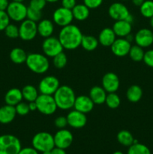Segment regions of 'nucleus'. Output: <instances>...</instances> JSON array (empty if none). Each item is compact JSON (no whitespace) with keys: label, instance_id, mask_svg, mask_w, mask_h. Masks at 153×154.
Here are the masks:
<instances>
[{"label":"nucleus","instance_id":"nucleus-1","mask_svg":"<svg viewBox=\"0 0 153 154\" xmlns=\"http://www.w3.org/2000/svg\"><path fill=\"white\" fill-rule=\"evenodd\" d=\"M82 36L83 35L79 27L74 24H69L62 27L58 38L64 49L72 51L80 46Z\"/></svg>","mask_w":153,"mask_h":154},{"label":"nucleus","instance_id":"nucleus-23","mask_svg":"<svg viewBox=\"0 0 153 154\" xmlns=\"http://www.w3.org/2000/svg\"><path fill=\"white\" fill-rule=\"evenodd\" d=\"M37 26L38 34H39L44 38L52 36L54 32L53 23L50 20H40L38 23L37 24Z\"/></svg>","mask_w":153,"mask_h":154},{"label":"nucleus","instance_id":"nucleus-45","mask_svg":"<svg viewBox=\"0 0 153 154\" xmlns=\"http://www.w3.org/2000/svg\"><path fill=\"white\" fill-rule=\"evenodd\" d=\"M38 153L39 152L37 151L34 147H27L21 149L18 154H39Z\"/></svg>","mask_w":153,"mask_h":154},{"label":"nucleus","instance_id":"nucleus-38","mask_svg":"<svg viewBox=\"0 0 153 154\" xmlns=\"http://www.w3.org/2000/svg\"><path fill=\"white\" fill-rule=\"evenodd\" d=\"M16 114L20 116H26L30 112L28 103L24 102H20L15 106Z\"/></svg>","mask_w":153,"mask_h":154},{"label":"nucleus","instance_id":"nucleus-17","mask_svg":"<svg viewBox=\"0 0 153 154\" xmlns=\"http://www.w3.org/2000/svg\"><path fill=\"white\" fill-rule=\"evenodd\" d=\"M134 42L141 48H148L153 44V32L148 29H141L134 35Z\"/></svg>","mask_w":153,"mask_h":154},{"label":"nucleus","instance_id":"nucleus-34","mask_svg":"<svg viewBox=\"0 0 153 154\" xmlns=\"http://www.w3.org/2000/svg\"><path fill=\"white\" fill-rule=\"evenodd\" d=\"M140 11L142 17L146 18H151L153 16V1L145 0L140 6Z\"/></svg>","mask_w":153,"mask_h":154},{"label":"nucleus","instance_id":"nucleus-54","mask_svg":"<svg viewBox=\"0 0 153 154\" xmlns=\"http://www.w3.org/2000/svg\"><path fill=\"white\" fill-rule=\"evenodd\" d=\"M112 154H124V153L122 151H115Z\"/></svg>","mask_w":153,"mask_h":154},{"label":"nucleus","instance_id":"nucleus-21","mask_svg":"<svg viewBox=\"0 0 153 154\" xmlns=\"http://www.w3.org/2000/svg\"><path fill=\"white\" fill-rule=\"evenodd\" d=\"M112 29L116 35L119 38H125L131 32L132 26L130 23L127 22L124 20H122L116 21Z\"/></svg>","mask_w":153,"mask_h":154},{"label":"nucleus","instance_id":"nucleus-7","mask_svg":"<svg viewBox=\"0 0 153 154\" xmlns=\"http://www.w3.org/2000/svg\"><path fill=\"white\" fill-rule=\"evenodd\" d=\"M27 8L28 7L22 2H11L9 3L6 12L10 20L15 22H22L26 19Z\"/></svg>","mask_w":153,"mask_h":154},{"label":"nucleus","instance_id":"nucleus-46","mask_svg":"<svg viewBox=\"0 0 153 154\" xmlns=\"http://www.w3.org/2000/svg\"><path fill=\"white\" fill-rule=\"evenodd\" d=\"M8 0H0V11H6L9 5Z\"/></svg>","mask_w":153,"mask_h":154},{"label":"nucleus","instance_id":"nucleus-44","mask_svg":"<svg viewBox=\"0 0 153 154\" xmlns=\"http://www.w3.org/2000/svg\"><path fill=\"white\" fill-rule=\"evenodd\" d=\"M76 5V0H62V6L70 10H72Z\"/></svg>","mask_w":153,"mask_h":154},{"label":"nucleus","instance_id":"nucleus-53","mask_svg":"<svg viewBox=\"0 0 153 154\" xmlns=\"http://www.w3.org/2000/svg\"><path fill=\"white\" fill-rule=\"evenodd\" d=\"M149 19H150V21H149V22H150V26H151L153 28V16L151 18H149Z\"/></svg>","mask_w":153,"mask_h":154},{"label":"nucleus","instance_id":"nucleus-30","mask_svg":"<svg viewBox=\"0 0 153 154\" xmlns=\"http://www.w3.org/2000/svg\"><path fill=\"white\" fill-rule=\"evenodd\" d=\"M117 141L124 147H130V145L134 144V138L133 135L130 133L129 131L128 130H123L119 131L117 134Z\"/></svg>","mask_w":153,"mask_h":154},{"label":"nucleus","instance_id":"nucleus-18","mask_svg":"<svg viewBox=\"0 0 153 154\" xmlns=\"http://www.w3.org/2000/svg\"><path fill=\"white\" fill-rule=\"evenodd\" d=\"M94 102L92 101L89 96H86V95L76 96L74 104V108L75 110L86 114L91 112L94 108Z\"/></svg>","mask_w":153,"mask_h":154},{"label":"nucleus","instance_id":"nucleus-6","mask_svg":"<svg viewBox=\"0 0 153 154\" xmlns=\"http://www.w3.org/2000/svg\"><path fill=\"white\" fill-rule=\"evenodd\" d=\"M37 110L42 114L50 116L56 111L57 107L53 96L52 95L39 94L35 100Z\"/></svg>","mask_w":153,"mask_h":154},{"label":"nucleus","instance_id":"nucleus-37","mask_svg":"<svg viewBox=\"0 0 153 154\" xmlns=\"http://www.w3.org/2000/svg\"><path fill=\"white\" fill-rule=\"evenodd\" d=\"M4 34L10 38H16L19 37V27L15 24L9 23L4 30Z\"/></svg>","mask_w":153,"mask_h":154},{"label":"nucleus","instance_id":"nucleus-32","mask_svg":"<svg viewBox=\"0 0 153 154\" xmlns=\"http://www.w3.org/2000/svg\"><path fill=\"white\" fill-rule=\"evenodd\" d=\"M144 54L145 52L143 51V48L138 46L137 45H135L131 46L128 55L133 61L140 62L143 60Z\"/></svg>","mask_w":153,"mask_h":154},{"label":"nucleus","instance_id":"nucleus-33","mask_svg":"<svg viewBox=\"0 0 153 154\" xmlns=\"http://www.w3.org/2000/svg\"><path fill=\"white\" fill-rule=\"evenodd\" d=\"M105 103L110 109H116L121 104V99L116 93H110L106 95Z\"/></svg>","mask_w":153,"mask_h":154},{"label":"nucleus","instance_id":"nucleus-47","mask_svg":"<svg viewBox=\"0 0 153 154\" xmlns=\"http://www.w3.org/2000/svg\"><path fill=\"white\" fill-rule=\"evenodd\" d=\"M52 154H67L64 149L59 148V147H55L52 150H51Z\"/></svg>","mask_w":153,"mask_h":154},{"label":"nucleus","instance_id":"nucleus-26","mask_svg":"<svg viewBox=\"0 0 153 154\" xmlns=\"http://www.w3.org/2000/svg\"><path fill=\"white\" fill-rule=\"evenodd\" d=\"M128 100L132 103H136L142 97V90L140 86L132 85L128 87L126 92Z\"/></svg>","mask_w":153,"mask_h":154},{"label":"nucleus","instance_id":"nucleus-52","mask_svg":"<svg viewBox=\"0 0 153 154\" xmlns=\"http://www.w3.org/2000/svg\"><path fill=\"white\" fill-rule=\"evenodd\" d=\"M46 2H49V3H55V2H57L58 1H59V0H46Z\"/></svg>","mask_w":153,"mask_h":154},{"label":"nucleus","instance_id":"nucleus-8","mask_svg":"<svg viewBox=\"0 0 153 154\" xmlns=\"http://www.w3.org/2000/svg\"><path fill=\"white\" fill-rule=\"evenodd\" d=\"M63 47L58 38L50 36L46 38L42 43V51L47 57H54L63 51Z\"/></svg>","mask_w":153,"mask_h":154},{"label":"nucleus","instance_id":"nucleus-41","mask_svg":"<svg viewBox=\"0 0 153 154\" xmlns=\"http://www.w3.org/2000/svg\"><path fill=\"white\" fill-rule=\"evenodd\" d=\"M54 124H55L56 127L58 128V129H64L68 126L67 117H64V116L57 117L54 120Z\"/></svg>","mask_w":153,"mask_h":154},{"label":"nucleus","instance_id":"nucleus-14","mask_svg":"<svg viewBox=\"0 0 153 154\" xmlns=\"http://www.w3.org/2000/svg\"><path fill=\"white\" fill-rule=\"evenodd\" d=\"M109 16L114 20H125L130 14L128 8L121 2H114L110 5L108 9Z\"/></svg>","mask_w":153,"mask_h":154},{"label":"nucleus","instance_id":"nucleus-56","mask_svg":"<svg viewBox=\"0 0 153 154\" xmlns=\"http://www.w3.org/2000/svg\"><path fill=\"white\" fill-rule=\"evenodd\" d=\"M12 2H24L25 0H11Z\"/></svg>","mask_w":153,"mask_h":154},{"label":"nucleus","instance_id":"nucleus-16","mask_svg":"<svg viewBox=\"0 0 153 154\" xmlns=\"http://www.w3.org/2000/svg\"><path fill=\"white\" fill-rule=\"evenodd\" d=\"M130 48H131L130 42L126 40L124 38H116L110 46L111 51L112 54L118 57H122L128 55Z\"/></svg>","mask_w":153,"mask_h":154},{"label":"nucleus","instance_id":"nucleus-55","mask_svg":"<svg viewBox=\"0 0 153 154\" xmlns=\"http://www.w3.org/2000/svg\"><path fill=\"white\" fill-rule=\"evenodd\" d=\"M42 154H52V153H51V150H47V151L43 152Z\"/></svg>","mask_w":153,"mask_h":154},{"label":"nucleus","instance_id":"nucleus-15","mask_svg":"<svg viewBox=\"0 0 153 154\" xmlns=\"http://www.w3.org/2000/svg\"><path fill=\"white\" fill-rule=\"evenodd\" d=\"M119 78L116 74L108 72L102 78V87L107 93H116L119 88Z\"/></svg>","mask_w":153,"mask_h":154},{"label":"nucleus","instance_id":"nucleus-35","mask_svg":"<svg viewBox=\"0 0 153 154\" xmlns=\"http://www.w3.org/2000/svg\"><path fill=\"white\" fill-rule=\"evenodd\" d=\"M52 63L56 69H63L67 65L68 58L66 54L64 52H61L60 54H57L54 57H52Z\"/></svg>","mask_w":153,"mask_h":154},{"label":"nucleus","instance_id":"nucleus-11","mask_svg":"<svg viewBox=\"0 0 153 154\" xmlns=\"http://www.w3.org/2000/svg\"><path fill=\"white\" fill-rule=\"evenodd\" d=\"M52 20L56 25L61 27L71 24L74 20L72 11L65 8L64 7H60L56 9L52 14Z\"/></svg>","mask_w":153,"mask_h":154},{"label":"nucleus","instance_id":"nucleus-27","mask_svg":"<svg viewBox=\"0 0 153 154\" xmlns=\"http://www.w3.org/2000/svg\"><path fill=\"white\" fill-rule=\"evenodd\" d=\"M98 40L97 38L90 35H83L80 46L87 51H92L98 46Z\"/></svg>","mask_w":153,"mask_h":154},{"label":"nucleus","instance_id":"nucleus-29","mask_svg":"<svg viewBox=\"0 0 153 154\" xmlns=\"http://www.w3.org/2000/svg\"><path fill=\"white\" fill-rule=\"evenodd\" d=\"M21 90H22V98L27 102H34L39 96L38 90L35 87L30 84L26 85Z\"/></svg>","mask_w":153,"mask_h":154},{"label":"nucleus","instance_id":"nucleus-28","mask_svg":"<svg viewBox=\"0 0 153 154\" xmlns=\"http://www.w3.org/2000/svg\"><path fill=\"white\" fill-rule=\"evenodd\" d=\"M27 55L23 49L20 48H14L10 51V59L15 64H22L26 63Z\"/></svg>","mask_w":153,"mask_h":154},{"label":"nucleus","instance_id":"nucleus-10","mask_svg":"<svg viewBox=\"0 0 153 154\" xmlns=\"http://www.w3.org/2000/svg\"><path fill=\"white\" fill-rule=\"evenodd\" d=\"M38 35V26L35 22L26 19L19 26V37L23 41H32Z\"/></svg>","mask_w":153,"mask_h":154},{"label":"nucleus","instance_id":"nucleus-12","mask_svg":"<svg viewBox=\"0 0 153 154\" xmlns=\"http://www.w3.org/2000/svg\"><path fill=\"white\" fill-rule=\"evenodd\" d=\"M55 147L62 149H67L72 144L74 137L71 132L66 129H58L53 135Z\"/></svg>","mask_w":153,"mask_h":154},{"label":"nucleus","instance_id":"nucleus-48","mask_svg":"<svg viewBox=\"0 0 153 154\" xmlns=\"http://www.w3.org/2000/svg\"><path fill=\"white\" fill-rule=\"evenodd\" d=\"M28 107H29L30 111H34L37 110V105H36L35 101H34V102H28Z\"/></svg>","mask_w":153,"mask_h":154},{"label":"nucleus","instance_id":"nucleus-31","mask_svg":"<svg viewBox=\"0 0 153 154\" xmlns=\"http://www.w3.org/2000/svg\"><path fill=\"white\" fill-rule=\"evenodd\" d=\"M127 154H152L149 148L143 144L136 142L128 147Z\"/></svg>","mask_w":153,"mask_h":154},{"label":"nucleus","instance_id":"nucleus-39","mask_svg":"<svg viewBox=\"0 0 153 154\" xmlns=\"http://www.w3.org/2000/svg\"><path fill=\"white\" fill-rule=\"evenodd\" d=\"M10 20L6 11H0V32L4 31L6 26L10 23Z\"/></svg>","mask_w":153,"mask_h":154},{"label":"nucleus","instance_id":"nucleus-4","mask_svg":"<svg viewBox=\"0 0 153 154\" xmlns=\"http://www.w3.org/2000/svg\"><path fill=\"white\" fill-rule=\"evenodd\" d=\"M32 145L37 151L40 153L52 150L55 147L53 135L46 132H38L33 136Z\"/></svg>","mask_w":153,"mask_h":154},{"label":"nucleus","instance_id":"nucleus-19","mask_svg":"<svg viewBox=\"0 0 153 154\" xmlns=\"http://www.w3.org/2000/svg\"><path fill=\"white\" fill-rule=\"evenodd\" d=\"M116 39V35L112 29L110 27L103 29L100 32L98 38L99 44L104 47H110Z\"/></svg>","mask_w":153,"mask_h":154},{"label":"nucleus","instance_id":"nucleus-40","mask_svg":"<svg viewBox=\"0 0 153 154\" xmlns=\"http://www.w3.org/2000/svg\"><path fill=\"white\" fill-rule=\"evenodd\" d=\"M46 0H31L29 2V7L38 11H42L46 6Z\"/></svg>","mask_w":153,"mask_h":154},{"label":"nucleus","instance_id":"nucleus-50","mask_svg":"<svg viewBox=\"0 0 153 154\" xmlns=\"http://www.w3.org/2000/svg\"><path fill=\"white\" fill-rule=\"evenodd\" d=\"M124 38H125L126 40L128 41L129 42H130V43H131L132 41H134V35H131L130 33V34L126 36V37Z\"/></svg>","mask_w":153,"mask_h":154},{"label":"nucleus","instance_id":"nucleus-5","mask_svg":"<svg viewBox=\"0 0 153 154\" xmlns=\"http://www.w3.org/2000/svg\"><path fill=\"white\" fill-rule=\"evenodd\" d=\"M22 149L20 141L15 135H0V154H18Z\"/></svg>","mask_w":153,"mask_h":154},{"label":"nucleus","instance_id":"nucleus-42","mask_svg":"<svg viewBox=\"0 0 153 154\" xmlns=\"http://www.w3.org/2000/svg\"><path fill=\"white\" fill-rule=\"evenodd\" d=\"M142 60L147 66L153 68V49L148 50L145 52Z\"/></svg>","mask_w":153,"mask_h":154},{"label":"nucleus","instance_id":"nucleus-2","mask_svg":"<svg viewBox=\"0 0 153 154\" xmlns=\"http://www.w3.org/2000/svg\"><path fill=\"white\" fill-rule=\"evenodd\" d=\"M53 97L58 108L66 111L74 108V104L76 96L71 87L63 85L58 87L53 94Z\"/></svg>","mask_w":153,"mask_h":154},{"label":"nucleus","instance_id":"nucleus-3","mask_svg":"<svg viewBox=\"0 0 153 154\" xmlns=\"http://www.w3.org/2000/svg\"><path fill=\"white\" fill-rule=\"evenodd\" d=\"M26 64L30 71L35 74H44L50 68L47 57L39 53H31L27 55Z\"/></svg>","mask_w":153,"mask_h":154},{"label":"nucleus","instance_id":"nucleus-51","mask_svg":"<svg viewBox=\"0 0 153 154\" xmlns=\"http://www.w3.org/2000/svg\"><path fill=\"white\" fill-rule=\"evenodd\" d=\"M126 20L127 21V22H128V23H133V21H134V17H133V15L132 14H129L128 16L127 17V18H126L125 20Z\"/></svg>","mask_w":153,"mask_h":154},{"label":"nucleus","instance_id":"nucleus-20","mask_svg":"<svg viewBox=\"0 0 153 154\" xmlns=\"http://www.w3.org/2000/svg\"><path fill=\"white\" fill-rule=\"evenodd\" d=\"M16 115L14 106L6 104L0 108V123L8 124L15 119Z\"/></svg>","mask_w":153,"mask_h":154},{"label":"nucleus","instance_id":"nucleus-43","mask_svg":"<svg viewBox=\"0 0 153 154\" xmlns=\"http://www.w3.org/2000/svg\"><path fill=\"white\" fill-rule=\"evenodd\" d=\"M103 3V0H83V4L89 9H95L100 7Z\"/></svg>","mask_w":153,"mask_h":154},{"label":"nucleus","instance_id":"nucleus-57","mask_svg":"<svg viewBox=\"0 0 153 154\" xmlns=\"http://www.w3.org/2000/svg\"><path fill=\"white\" fill-rule=\"evenodd\" d=\"M122 1H128V0H122Z\"/></svg>","mask_w":153,"mask_h":154},{"label":"nucleus","instance_id":"nucleus-25","mask_svg":"<svg viewBox=\"0 0 153 154\" xmlns=\"http://www.w3.org/2000/svg\"><path fill=\"white\" fill-rule=\"evenodd\" d=\"M90 9L84 4H76L72 9L74 19L79 21H83L88 17Z\"/></svg>","mask_w":153,"mask_h":154},{"label":"nucleus","instance_id":"nucleus-9","mask_svg":"<svg viewBox=\"0 0 153 154\" xmlns=\"http://www.w3.org/2000/svg\"><path fill=\"white\" fill-rule=\"evenodd\" d=\"M60 83L58 78L53 75H48L40 80L38 84V91L40 94L53 96L58 87Z\"/></svg>","mask_w":153,"mask_h":154},{"label":"nucleus","instance_id":"nucleus-36","mask_svg":"<svg viewBox=\"0 0 153 154\" xmlns=\"http://www.w3.org/2000/svg\"><path fill=\"white\" fill-rule=\"evenodd\" d=\"M42 17V13L41 11L36 10V9L32 8L28 6L27 8V15L26 19L30 20L33 21V22H39L41 20Z\"/></svg>","mask_w":153,"mask_h":154},{"label":"nucleus","instance_id":"nucleus-24","mask_svg":"<svg viewBox=\"0 0 153 154\" xmlns=\"http://www.w3.org/2000/svg\"><path fill=\"white\" fill-rule=\"evenodd\" d=\"M22 90L18 88H11L6 93L4 96V102L7 105L16 106L18 103L22 102Z\"/></svg>","mask_w":153,"mask_h":154},{"label":"nucleus","instance_id":"nucleus-49","mask_svg":"<svg viewBox=\"0 0 153 154\" xmlns=\"http://www.w3.org/2000/svg\"><path fill=\"white\" fill-rule=\"evenodd\" d=\"M132 3L135 6H137V7H140L142 3L144 2L145 0H131Z\"/></svg>","mask_w":153,"mask_h":154},{"label":"nucleus","instance_id":"nucleus-13","mask_svg":"<svg viewBox=\"0 0 153 154\" xmlns=\"http://www.w3.org/2000/svg\"><path fill=\"white\" fill-rule=\"evenodd\" d=\"M68 125L74 129H81L84 127L87 123V117L86 114L76 110L70 111L66 116Z\"/></svg>","mask_w":153,"mask_h":154},{"label":"nucleus","instance_id":"nucleus-22","mask_svg":"<svg viewBox=\"0 0 153 154\" xmlns=\"http://www.w3.org/2000/svg\"><path fill=\"white\" fill-rule=\"evenodd\" d=\"M106 95L107 93L103 87L100 86H94L90 90L88 96L94 102V105H101L105 103Z\"/></svg>","mask_w":153,"mask_h":154}]
</instances>
